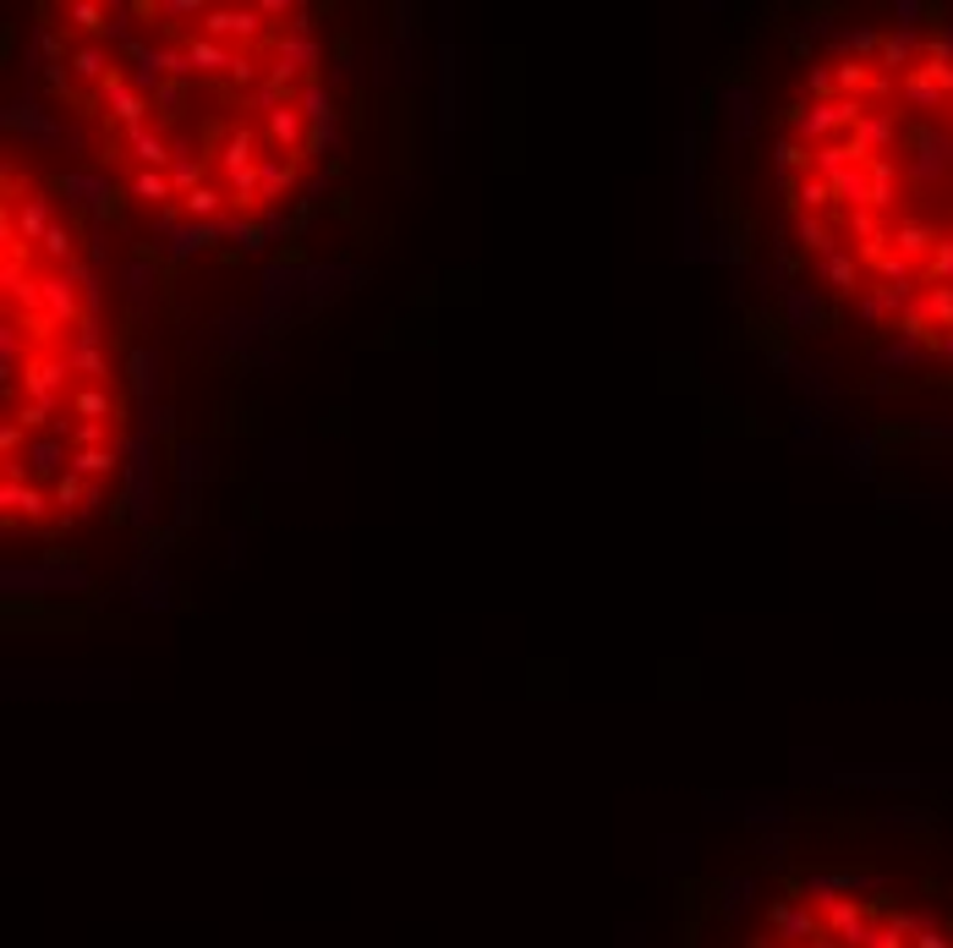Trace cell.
<instances>
[{"label":"cell","instance_id":"obj_7","mask_svg":"<svg viewBox=\"0 0 953 948\" xmlns=\"http://www.w3.org/2000/svg\"><path fill=\"white\" fill-rule=\"evenodd\" d=\"M460 56H455V39L438 45V143H444V165H449V149H455V121H460Z\"/></svg>","mask_w":953,"mask_h":948},{"label":"cell","instance_id":"obj_9","mask_svg":"<svg viewBox=\"0 0 953 948\" xmlns=\"http://www.w3.org/2000/svg\"><path fill=\"white\" fill-rule=\"evenodd\" d=\"M94 94H99V105H105V116H110V121H121L127 132L149 121V100H143V94L132 89V78H127V67H121V72H110V78H105V83H99Z\"/></svg>","mask_w":953,"mask_h":948},{"label":"cell","instance_id":"obj_42","mask_svg":"<svg viewBox=\"0 0 953 948\" xmlns=\"http://www.w3.org/2000/svg\"><path fill=\"white\" fill-rule=\"evenodd\" d=\"M187 94H192L187 83H165V89H160V94L149 100V110L160 116V127H176V121L187 116Z\"/></svg>","mask_w":953,"mask_h":948},{"label":"cell","instance_id":"obj_49","mask_svg":"<svg viewBox=\"0 0 953 948\" xmlns=\"http://www.w3.org/2000/svg\"><path fill=\"white\" fill-rule=\"evenodd\" d=\"M915 433H920V438H953V417H931V422H920Z\"/></svg>","mask_w":953,"mask_h":948},{"label":"cell","instance_id":"obj_39","mask_svg":"<svg viewBox=\"0 0 953 948\" xmlns=\"http://www.w3.org/2000/svg\"><path fill=\"white\" fill-rule=\"evenodd\" d=\"M838 225H844V231H849L860 247H871V242H887V236H893V231L876 220V209H844V214H838Z\"/></svg>","mask_w":953,"mask_h":948},{"label":"cell","instance_id":"obj_4","mask_svg":"<svg viewBox=\"0 0 953 948\" xmlns=\"http://www.w3.org/2000/svg\"><path fill=\"white\" fill-rule=\"evenodd\" d=\"M7 132L12 138H23V143H39V149H67V121H56V110H45L34 94H23V100H12L7 105Z\"/></svg>","mask_w":953,"mask_h":948},{"label":"cell","instance_id":"obj_12","mask_svg":"<svg viewBox=\"0 0 953 948\" xmlns=\"http://www.w3.org/2000/svg\"><path fill=\"white\" fill-rule=\"evenodd\" d=\"M0 209H12V220H17V242H28V247H39L50 231H56V198L50 192H28L23 203H0Z\"/></svg>","mask_w":953,"mask_h":948},{"label":"cell","instance_id":"obj_33","mask_svg":"<svg viewBox=\"0 0 953 948\" xmlns=\"http://www.w3.org/2000/svg\"><path fill=\"white\" fill-rule=\"evenodd\" d=\"M61 17H67V34H83V39H105V23H110L105 0H72V7H61Z\"/></svg>","mask_w":953,"mask_h":948},{"label":"cell","instance_id":"obj_21","mask_svg":"<svg viewBox=\"0 0 953 948\" xmlns=\"http://www.w3.org/2000/svg\"><path fill=\"white\" fill-rule=\"evenodd\" d=\"M860 253L855 247H838V253H827V258H816V280L833 291V296H855L860 291Z\"/></svg>","mask_w":953,"mask_h":948},{"label":"cell","instance_id":"obj_24","mask_svg":"<svg viewBox=\"0 0 953 948\" xmlns=\"http://www.w3.org/2000/svg\"><path fill=\"white\" fill-rule=\"evenodd\" d=\"M116 285L138 302V307H149L154 302V291H160V258L154 253H138V258H127L121 269H116Z\"/></svg>","mask_w":953,"mask_h":948},{"label":"cell","instance_id":"obj_48","mask_svg":"<svg viewBox=\"0 0 953 948\" xmlns=\"http://www.w3.org/2000/svg\"><path fill=\"white\" fill-rule=\"evenodd\" d=\"M334 143H340V121H334V127H313V138H307V160H323Z\"/></svg>","mask_w":953,"mask_h":948},{"label":"cell","instance_id":"obj_31","mask_svg":"<svg viewBox=\"0 0 953 948\" xmlns=\"http://www.w3.org/2000/svg\"><path fill=\"white\" fill-rule=\"evenodd\" d=\"M789 209H795V214H833V209H838L833 182H822V176H800L795 192H789Z\"/></svg>","mask_w":953,"mask_h":948},{"label":"cell","instance_id":"obj_27","mask_svg":"<svg viewBox=\"0 0 953 948\" xmlns=\"http://www.w3.org/2000/svg\"><path fill=\"white\" fill-rule=\"evenodd\" d=\"M127 466V449L121 444H105V449H72V471H78V478L83 483H105V478H116V471Z\"/></svg>","mask_w":953,"mask_h":948},{"label":"cell","instance_id":"obj_15","mask_svg":"<svg viewBox=\"0 0 953 948\" xmlns=\"http://www.w3.org/2000/svg\"><path fill=\"white\" fill-rule=\"evenodd\" d=\"M23 460H28V478L34 483H56V478H67V471H72V444L56 438V433H39Z\"/></svg>","mask_w":953,"mask_h":948},{"label":"cell","instance_id":"obj_30","mask_svg":"<svg viewBox=\"0 0 953 948\" xmlns=\"http://www.w3.org/2000/svg\"><path fill=\"white\" fill-rule=\"evenodd\" d=\"M296 110L307 116V127H334V121H340V105H334V89H329L323 78H313V83H302V94H296Z\"/></svg>","mask_w":953,"mask_h":948},{"label":"cell","instance_id":"obj_26","mask_svg":"<svg viewBox=\"0 0 953 948\" xmlns=\"http://www.w3.org/2000/svg\"><path fill=\"white\" fill-rule=\"evenodd\" d=\"M61 356H67L72 378H83V384H110V378H116V367H110V351H105V346L67 340V346H61Z\"/></svg>","mask_w":953,"mask_h":948},{"label":"cell","instance_id":"obj_16","mask_svg":"<svg viewBox=\"0 0 953 948\" xmlns=\"http://www.w3.org/2000/svg\"><path fill=\"white\" fill-rule=\"evenodd\" d=\"M718 105H723V121H729V149H745L751 132H756V94L745 83H723Z\"/></svg>","mask_w":953,"mask_h":948},{"label":"cell","instance_id":"obj_3","mask_svg":"<svg viewBox=\"0 0 953 948\" xmlns=\"http://www.w3.org/2000/svg\"><path fill=\"white\" fill-rule=\"evenodd\" d=\"M909 182L920 187H937L948 171H953V132L948 127H915L909 132Z\"/></svg>","mask_w":953,"mask_h":948},{"label":"cell","instance_id":"obj_46","mask_svg":"<svg viewBox=\"0 0 953 948\" xmlns=\"http://www.w3.org/2000/svg\"><path fill=\"white\" fill-rule=\"evenodd\" d=\"M920 285H953V236H948V242H937L931 264L920 269Z\"/></svg>","mask_w":953,"mask_h":948},{"label":"cell","instance_id":"obj_1","mask_svg":"<svg viewBox=\"0 0 953 948\" xmlns=\"http://www.w3.org/2000/svg\"><path fill=\"white\" fill-rule=\"evenodd\" d=\"M0 587H7V604H28V598H83L94 593L89 571L78 560H67L61 549H45L39 560H7L0 565Z\"/></svg>","mask_w":953,"mask_h":948},{"label":"cell","instance_id":"obj_45","mask_svg":"<svg viewBox=\"0 0 953 948\" xmlns=\"http://www.w3.org/2000/svg\"><path fill=\"white\" fill-rule=\"evenodd\" d=\"M258 225H263V236L269 242H291L302 225H296V214H285V203H269L263 214H258Z\"/></svg>","mask_w":953,"mask_h":948},{"label":"cell","instance_id":"obj_14","mask_svg":"<svg viewBox=\"0 0 953 948\" xmlns=\"http://www.w3.org/2000/svg\"><path fill=\"white\" fill-rule=\"evenodd\" d=\"M778 318H784L789 335H811V329H822V291L795 280V285L778 296Z\"/></svg>","mask_w":953,"mask_h":948},{"label":"cell","instance_id":"obj_29","mask_svg":"<svg viewBox=\"0 0 953 948\" xmlns=\"http://www.w3.org/2000/svg\"><path fill=\"white\" fill-rule=\"evenodd\" d=\"M931 340H937V335H931ZM931 340H915V335H898V329H893V340H887V346H876V351H871V362H876V367H887V373H893V367H920V362L931 356Z\"/></svg>","mask_w":953,"mask_h":948},{"label":"cell","instance_id":"obj_38","mask_svg":"<svg viewBox=\"0 0 953 948\" xmlns=\"http://www.w3.org/2000/svg\"><path fill=\"white\" fill-rule=\"evenodd\" d=\"M833 198H838V209H871V171L855 165V171L833 176Z\"/></svg>","mask_w":953,"mask_h":948},{"label":"cell","instance_id":"obj_47","mask_svg":"<svg viewBox=\"0 0 953 948\" xmlns=\"http://www.w3.org/2000/svg\"><path fill=\"white\" fill-rule=\"evenodd\" d=\"M855 318H860L866 329H887V307H882V291H876V285L855 296Z\"/></svg>","mask_w":953,"mask_h":948},{"label":"cell","instance_id":"obj_28","mask_svg":"<svg viewBox=\"0 0 953 948\" xmlns=\"http://www.w3.org/2000/svg\"><path fill=\"white\" fill-rule=\"evenodd\" d=\"M72 417H83V422H121L116 411H121V400H116V389L110 384H83V389H72Z\"/></svg>","mask_w":953,"mask_h":948},{"label":"cell","instance_id":"obj_35","mask_svg":"<svg viewBox=\"0 0 953 948\" xmlns=\"http://www.w3.org/2000/svg\"><path fill=\"white\" fill-rule=\"evenodd\" d=\"M127 192H132L138 203H154V209H170V203H181L165 171H132V182H127Z\"/></svg>","mask_w":953,"mask_h":948},{"label":"cell","instance_id":"obj_37","mask_svg":"<svg viewBox=\"0 0 953 948\" xmlns=\"http://www.w3.org/2000/svg\"><path fill=\"white\" fill-rule=\"evenodd\" d=\"M39 258H45L50 269H72V264H78V225H72V220H56V231L39 242Z\"/></svg>","mask_w":953,"mask_h":948},{"label":"cell","instance_id":"obj_50","mask_svg":"<svg viewBox=\"0 0 953 948\" xmlns=\"http://www.w3.org/2000/svg\"><path fill=\"white\" fill-rule=\"evenodd\" d=\"M258 12H263V23H269V17H296L302 7H291V0H258Z\"/></svg>","mask_w":953,"mask_h":948},{"label":"cell","instance_id":"obj_41","mask_svg":"<svg viewBox=\"0 0 953 948\" xmlns=\"http://www.w3.org/2000/svg\"><path fill=\"white\" fill-rule=\"evenodd\" d=\"M285 105H296V94H291V89H280V83H269V78H263L252 94H242V110H258L263 121H269L274 110H285Z\"/></svg>","mask_w":953,"mask_h":948},{"label":"cell","instance_id":"obj_34","mask_svg":"<svg viewBox=\"0 0 953 948\" xmlns=\"http://www.w3.org/2000/svg\"><path fill=\"white\" fill-rule=\"evenodd\" d=\"M220 236L236 247V258H242V253H263V247H269V236H263L258 214H225V220H220Z\"/></svg>","mask_w":953,"mask_h":948},{"label":"cell","instance_id":"obj_40","mask_svg":"<svg viewBox=\"0 0 953 948\" xmlns=\"http://www.w3.org/2000/svg\"><path fill=\"white\" fill-rule=\"evenodd\" d=\"M127 373H132V389H138V400H149V406H154V384H160V356H154L149 346H138V351L127 356Z\"/></svg>","mask_w":953,"mask_h":948},{"label":"cell","instance_id":"obj_22","mask_svg":"<svg viewBox=\"0 0 953 948\" xmlns=\"http://www.w3.org/2000/svg\"><path fill=\"white\" fill-rule=\"evenodd\" d=\"M855 138H860V149H866L871 160H882V154H893V149H898V116H893L887 105H882V110L871 105V110L860 116Z\"/></svg>","mask_w":953,"mask_h":948},{"label":"cell","instance_id":"obj_25","mask_svg":"<svg viewBox=\"0 0 953 948\" xmlns=\"http://www.w3.org/2000/svg\"><path fill=\"white\" fill-rule=\"evenodd\" d=\"M898 105L904 110H920V116H931V110H948L953 105V94L937 83V78H926V72H909V78H898Z\"/></svg>","mask_w":953,"mask_h":948},{"label":"cell","instance_id":"obj_11","mask_svg":"<svg viewBox=\"0 0 953 948\" xmlns=\"http://www.w3.org/2000/svg\"><path fill=\"white\" fill-rule=\"evenodd\" d=\"M45 280V313L61 324V329H78L89 313H83V285L72 280V274H61V269H45L39 274Z\"/></svg>","mask_w":953,"mask_h":948},{"label":"cell","instance_id":"obj_32","mask_svg":"<svg viewBox=\"0 0 953 948\" xmlns=\"http://www.w3.org/2000/svg\"><path fill=\"white\" fill-rule=\"evenodd\" d=\"M50 500H56V516L72 527L78 516H89V483L78 478V471H67V478L50 483Z\"/></svg>","mask_w":953,"mask_h":948},{"label":"cell","instance_id":"obj_8","mask_svg":"<svg viewBox=\"0 0 953 948\" xmlns=\"http://www.w3.org/2000/svg\"><path fill=\"white\" fill-rule=\"evenodd\" d=\"M56 192L67 198V209H83V214H94L110 192H116V176L110 171H89V165H72V171H61L56 176Z\"/></svg>","mask_w":953,"mask_h":948},{"label":"cell","instance_id":"obj_13","mask_svg":"<svg viewBox=\"0 0 953 948\" xmlns=\"http://www.w3.org/2000/svg\"><path fill=\"white\" fill-rule=\"evenodd\" d=\"M258 187H263V209H269V203H285V192L302 187V160H291V154H280V149H263V160H258Z\"/></svg>","mask_w":953,"mask_h":948},{"label":"cell","instance_id":"obj_18","mask_svg":"<svg viewBox=\"0 0 953 948\" xmlns=\"http://www.w3.org/2000/svg\"><path fill=\"white\" fill-rule=\"evenodd\" d=\"M181 50H187V61H192L198 83H203V78H231V67H236V50H231V45H220V39H209V34H198V28L181 39Z\"/></svg>","mask_w":953,"mask_h":948},{"label":"cell","instance_id":"obj_20","mask_svg":"<svg viewBox=\"0 0 953 948\" xmlns=\"http://www.w3.org/2000/svg\"><path fill=\"white\" fill-rule=\"evenodd\" d=\"M838 220H827V214H795V225H789V236H795V247L805 253V258H827V253H838V231H833Z\"/></svg>","mask_w":953,"mask_h":948},{"label":"cell","instance_id":"obj_2","mask_svg":"<svg viewBox=\"0 0 953 948\" xmlns=\"http://www.w3.org/2000/svg\"><path fill=\"white\" fill-rule=\"evenodd\" d=\"M318 61H323V45H318V34H313V12H296V17L285 23V34L274 39L269 83H280V89L302 94V83H313L307 72H313Z\"/></svg>","mask_w":953,"mask_h":948},{"label":"cell","instance_id":"obj_23","mask_svg":"<svg viewBox=\"0 0 953 948\" xmlns=\"http://www.w3.org/2000/svg\"><path fill=\"white\" fill-rule=\"evenodd\" d=\"M887 242H893V253H898V258H909V264H915V269H926V264H931V253H937V242H942V236H937V231H931V225H926V220H898V225H893V236H887Z\"/></svg>","mask_w":953,"mask_h":948},{"label":"cell","instance_id":"obj_19","mask_svg":"<svg viewBox=\"0 0 953 948\" xmlns=\"http://www.w3.org/2000/svg\"><path fill=\"white\" fill-rule=\"evenodd\" d=\"M67 67H72V83H94V89H99L110 72H121V61H116L99 39H78L72 56H67Z\"/></svg>","mask_w":953,"mask_h":948},{"label":"cell","instance_id":"obj_17","mask_svg":"<svg viewBox=\"0 0 953 948\" xmlns=\"http://www.w3.org/2000/svg\"><path fill=\"white\" fill-rule=\"evenodd\" d=\"M263 138H269V149H280V154H291V160H307L313 127H307V116H302L296 105H285V110H274V116L263 121Z\"/></svg>","mask_w":953,"mask_h":948},{"label":"cell","instance_id":"obj_5","mask_svg":"<svg viewBox=\"0 0 953 948\" xmlns=\"http://www.w3.org/2000/svg\"><path fill=\"white\" fill-rule=\"evenodd\" d=\"M198 34H209V39H220V45H242V50H252V45H263V34H269V23H263V12L258 7H209V17L198 23Z\"/></svg>","mask_w":953,"mask_h":948},{"label":"cell","instance_id":"obj_6","mask_svg":"<svg viewBox=\"0 0 953 948\" xmlns=\"http://www.w3.org/2000/svg\"><path fill=\"white\" fill-rule=\"evenodd\" d=\"M23 400H72V367L61 351H34L23 367Z\"/></svg>","mask_w":953,"mask_h":948},{"label":"cell","instance_id":"obj_43","mask_svg":"<svg viewBox=\"0 0 953 948\" xmlns=\"http://www.w3.org/2000/svg\"><path fill=\"white\" fill-rule=\"evenodd\" d=\"M805 94H811V105L838 100V72H833V61H811V67H805Z\"/></svg>","mask_w":953,"mask_h":948},{"label":"cell","instance_id":"obj_36","mask_svg":"<svg viewBox=\"0 0 953 948\" xmlns=\"http://www.w3.org/2000/svg\"><path fill=\"white\" fill-rule=\"evenodd\" d=\"M866 171H871V209H876V214H887V209L898 203V176H904V171H898V160H887V154H882V160H871Z\"/></svg>","mask_w":953,"mask_h":948},{"label":"cell","instance_id":"obj_44","mask_svg":"<svg viewBox=\"0 0 953 948\" xmlns=\"http://www.w3.org/2000/svg\"><path fill=\"white\" fill-rule=\"evenodd\" d=\"M176 460H181V494H192V483L209 471V444H181Z\"/></svg>","mask_w":953,"mask_h":948},{"label":"cell","instance_id":"obj_10","mask_svg":"<svg viewBox=\"0 0 953 948\" xmlns=\"http://www.w3.org/2000/svg\"><path fill=\"white\" fill-rule=\"evenodd\" d=\"M121 143H127V160L138 171H170V160H176V138H165L160 121H143V127L121 132Z\"/></svg>","mask_w":953,"mask_h":948},{"label":"cell","instance_id":"obj_51","mask_svg":"<svg viewBox=\"0 0 953 948\" xmlns=\"http://www.w3.org/2000/svg\"><path fill=\"white\" fill-rule=\"evenodd\" d=\"M931 356H942V362H953V329H948V335H937V340H931Z\"/></svg>","mask_w":953,"mask_h":948}]
</instances>
